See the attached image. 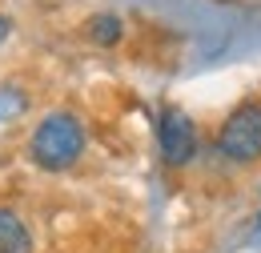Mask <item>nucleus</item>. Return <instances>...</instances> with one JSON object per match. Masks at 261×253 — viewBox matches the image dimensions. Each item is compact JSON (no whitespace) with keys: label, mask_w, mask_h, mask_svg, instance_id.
Wrapping results in <instances>:
<instances>
[{"label":"nucleus","mask_w":261,"mask_h":253,"mask_svg":"<svg viewBox=\"0 0 261 253\" xmlns=\"http://www.w3.org/2000/svg\"><path fill=\"white\" fill-rule=\"evenodd\" d=\"M33 161L48 173H61L68 165H76L85 153V125L72 113H48L33 133Z\"/></svg>","instance_id":"f257e3e1"},{"label":"nucleus","mask_w":261,"mask_h":253,"mask_svg":"<svg viewBox=\"0 0 261 253\" xmlns=\"http://www.w3.org/2000/svg\"><path fill=\"white\" fill-rule=\"evenodd\" d=\"M217 149H221V157L237 161V165H249L261 157V105L245 100L229 113L217 133Z\"/></svg>","instance_id":"f03ea898"},{"label":"nucleus","mask_w":261,"mask_h":253,"mask_svg":"<svg viewBox=\"0 0 261 253\" xmlns=\"http://www.w3.org/2000/svg\"><path fill=\"white\" fill-rule=\"evenodd\" d=\"M157 145H161V157L169 165H189L197 153V125L189 113L181 109H165L161 121H157Z\"/></svg>","instance_id":"7ed1b4c3"},{"label":"nucleus","mask_w":261,"mask_h":253,"mask_svg":"<svg viewBox=\"0 0 261 253\" xmlns=\"http://www.w3.org/2000/svg\"><path fill=\"white\" fill-rule=\"evenodd\" d=\"M0 253H33V237L12 209H0Z\"/></svg>","instance_id":"20e7f679"},{"label":"nucleus","mask_w":261,"mask_h":253,"mask_svg":"<svg viewBox=\"0 0 261 253\" xmlns=\"http://www.w3.org/2000/svg\"><path fill=\"white\" fill-rule=\"evenodd\" d=\"M121 20H117V16H113V12H100V16H93V20H89V24H85V36H89V40H93V44H105V48H109V44H117V40H121Z\"/></svg>","instance_id":"39448f33"},{"label":"nucleus","mask_w":261,"mask_h":253,"mask_svg":"<svg viewBox=\"0 0 261 253\" xmlns=\"http://www.w3.org/2000/svg\"><path fill=\"white\" fill-rule=\"evenodd\" d=\"M24 109H29V93H24V89L0 85V125H4V121H16Z\"/></svg>","instance_id":"423d86ee"},{"label":"nucleus","mask_w":261,"mask_h":253,"mask_svg":"<svg viewBox=\"0 0 261 253\" xmlns=\"http://www.w3.org/2000/svg\"><path fill=\"white\" fill-rule=\"evenodd\" d=\"M8 36H12V20H8V16H0V44H4Z\"/></svg>","instance_id":"0eeeda50"},{"label":"nucleus","mask_w":261,"mask_h":253,"mask_svg":"<svg viewBox=\"0 0 261 253\" xmlns=\"http://www.w3.org/2000/svg\"><path fill=\"white\" fill-rule=\"evenodd\" d=\"M249 245H261V213H257V221H253V233H249Z\"/></svg>","instance_id":"6e6552de"}]
</instances>
